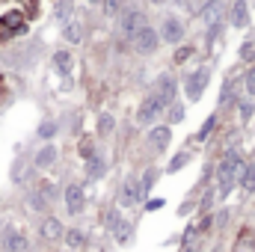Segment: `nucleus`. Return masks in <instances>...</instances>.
<instances>
[{"mask_svg":"<svg viewBox=\"0 0 255 252\" xmlns=\"http://www.w3.org/2000/svg\"><path fill=\"white\" fill-rule=\"evenodd\" d=\"M63 39L68 42V45H77V42L83 39V27H80L77 21H68V24H65V30H63Z\"/></svg>","mask_w":255,"mask_h":252,"instance_id":"a211bd4d","label":"nucleus"},{"mask_svg":"<svg viewBox=\"0 0 255 252\" xmlns=\"http://www.w3.org/2000/svg\"><path fill=\"white\" fill-rule=\"evenodd\" d=\"M223 12H226V3H223V0H205V3H202V9H199L196 15H199L208 27H214V24H220V21H223Z\"/></svg>","mask_w":255,"mask_h":252,"instance_id":"39448f33","label":"nucleus"},{"mask_svg":"<svg viewBox=\"0 0 255 252\" xmlns=\"http://www.w3.org/2000/svg\"><path fill=\"white\" fill-rule=\"evenodd\" d=\"M113 127H116V119H113L110 113H101V116H98V133H101V136L113 133Z\"/></svg>","mask_w":255,"mask_h":252,"instance_id":"412c9836","label":"nucleus"},{"mask_svg":"<svg viewBox=\"0 0 255 252\" xmlns=\"http://www.w3.org/2000/svg\"><path fill=\"white\" fill-rule=\"evenodd\" d=\"M63 241H65V247H68L71 252L83 250V247H86V232H80V229H65Z\"/></svg>","mask_w":255,"mask_h":252,"instance_id":"2eb2a0df","label":"nucleus"},{"mask_svg":"<svg viewBox=\"0 0 255 252\" xmlns=\"http://www.w3.org/2000/svg\"><path fill=\"white\" fill-rule=\"evenodd\" d=\"M244 86H247L250 95H255V68H250V71L244 74Z\"/></svg>","mask_w":255,"mask_h":252,"instance_id":"7c9ffc66","label":"nucleus"},{"mask_svg":"<svg viewBox=\"0 0 255 252\" xmlns=\"http://www.w3.org/2000/svg\"><path fill=\"white\" fill-rule=\"evenodd\" d=\"M122 6H125V0H101V9H104L107 18H116L122 12Z\"/></svg>","mask_w":255,"mask_h":252,"instance_id":"4be33fe9","label":"nucleus"},{"mask_svg":"<svg viewBox=\"0 0 255 252\" xmlns=\"http://www.w3.org/2000/svg\"><path fill=\"white\" fill-rule=\"evenodd\" d=\"M0 247L3 252H27L30 250V241H27V235H21V232H3V238H0Z\"/></svg>","mask_w":255,"mask_h":252,"instance_id":"1a4fd4ad","label":"nucleus"},{"mask_svg":"<svg viewBox=\"0 0 255 252\" xmlns=\"http://www.w3.org/2000/svg\"><path fill=\"white\" fill-rule=\"evenodd\" d=\"M214 125H217V119H214V116H211V119H208V122H205V125H202V130H199V133H196V139H199V142H202V139H208V133H211V130H214Z\"/></svg>","mask_w":255,"mask_h":252,"instance_id":"cd10ccee","label":"nucleus"},{"mask_svg":"<svg viewBox=\"0 0 255 252\" xmlns=\"http://www.w3.org/2000/svg\"><path fill=\"white\" fill-rule=\"evenodd\" d=\"M187 160H190V154H187V151H184V154H175V157L169 160L166 172H178V169H184V166H187Z\"/></svg>","mask_w":255,"mask_h":252,"instance_id":"b1692460","label":"nucleus"},{"mask_svg":"<svg viewBox=\"0 0 255 252\" xmlns=\"http://www.w3.org/2000/svg\"><path fill=\"white\" fill-rule=\"evenodd\" d=\"M178 3H181V6H184V9H190V12H199V9H202V3H205V0H178Z\"/></svg>","mask_w":255,"mask_h":252,"instance_id":"473e14b6","label":"nucleus"},{"mask_svg":"<svg viewBox=\"0 0 255 252\" xmlns=\"http://www.w3.org/2000/svg\"><path fill=\"white\" fill-rule=\"evenodd\" d=\"M151 3H154V6H160V3H169V0H151Z\"/></svg>","mask_w":255,"mask_h":252,"instance_id":"4c0bfd02","label":"nucleus"},{"mask_svg":"<svg viewBox=\"0 0 255 252\" xmlns=\"http://www.w3.org/2000/svg\"><path fill=\"white\" fill-rule=\"evenodd\" d=\"M163 42H169V45H178L181 39H184V21H178V18H166L163 21V27H160V33H157Z\"/></svg>","mask_w":255,"mask_h":252,"instance_id":"423d86ee","label":"nucleus"},{"mask_svg":"<svg viewBox=\"0 0 255 252\" xmlns=\"http://www.w3.org/2000/svg\"><path fill=\"white\" fill-rule=\"evenodd\" d=\"M119 220H122V217H119V208H110V211L104 214V226H107V229H116Z\"/></svg>","mask_w":255,"mask_h":252,"instance_id":"a878e982","label":"nucleus"},{"mask_svg":"<svg viewBox=\"0 0 255 252\" xmlns=\"http://www.w3.org/2000/svg\"><path fill=\"white\" fill-rule=\"evenodd\" d=\"M68 12H71V6H68V0H63V3H60V9H57V15H60V18H65Z\"/></svg>","mask_w":255,"mask_h":252,"instance_id":"e433bc0d","label":"nucleus"},{"mask_svg":"<svg viewBox=\"0 0 255 252\" xmlns=\"http://www.w3.org/2000/svg\"><path fill=\"white\" fill-rule=\"evenodd\" d=\"M104 172H107V160H104L101 154H92V157L86 160V175H89V178H101Z\"/></svg>","mask_w":255,"mask_h":252,"instance_id":"f3484780","label":"nucleus"},{"mask_svg":"<svg viewBox=\"0 0 255 252\" xmlns=\"http://www.w3.org/2000/svg\"><path fill=\"white\" fill-rule=\"evenodd\" d=\"M130 39H133V48H136L139 54H145V57H148V54H154V51H157V45H160L157 30H154V27H148V24H145L142 30H136Z\"/></svg>","mask_w":255,"mask_h":252,"instance_id":"f257e3e1","label":"nucleus"},{"mask_svg":"<svg viewBox=\"0 0 255 252\" xmlns=\"http://www.w3.org/2000/svg\"><path fill=\"white\" fill-rule=\"evenodd\" d=\"M113 232H116V244H122V247H125L128 241H130V235H133V229H130V223H128V220H119Z\"/></svg>","mask_w":255,"mask_h":252,"instance_id":"6ab92c4d","label":"nucleus"},{"mask_svg":"<svg viewBox=\"0 0 255 252\" xmlns=\"http://www.w3.org/2000/svg\"><path fill=\"white\" fill-rule=\"evenodd\" d=\"M175 92H178L175 77H172V74H160V77H157V83H154V95L160 98V104H163V107H169V104L175 101Z\"/></svg>","mask_w":255,"mask_h":252,"instance_id":"f03ea898","label":"nucleus"},{"mask_svg":"<svg viewBox=\"0 0 255 252\" xmlns=\"http://www.w3.org/2000/svg\"><path fill=\"white\" fill-rule=\"evenodd\" d=\"M241 116H244V119L253 116V104H250V101H241Z\"/></svg>","mask_w":255,"mask_h":252,"instance_id":"f704fd0d","label":"nucleus"},{"mask_svg":"<svg viewBox=\"0 0 255 252\" xmlns=\"http://www.w3.org/2000/svg\"><path fill=\"white\" fill-rule=\"evenodd\" d=\"M86 3H95V6H101V0H86Z\"/></svg>","mask_w":255,"mask_h":252,"instance_id":"58836bf2","label":"nucleus"},{"mask_svg":"<svg viewBox=\"0 0 255 252\" xmlns=\"http://www.w3.org/2000/svg\"><path fill=\"white\" fill-rule=\"evenodd\" d=\"M232 24H235L238 30H244V27L250 24V6H247V0L232 3Z\"/></svg>","mask_w":255,"mask_h":252,"instance_id":"4468645a","label":"nucleus"},{"mask_svg":"<svg viewBox=\"0 0 255 252\" xmlns=\"http://www.w3.org/2000/svg\"><path fill=\"white\" fill-rule=\"evenodd\" d=\"M142 202V193H139V181L136 178H125V184L119 190V205L122 208H133Z\"/></svg>","mask_w":255,"mask_h":252,"instance_id":"0eeeda50","label":"nucleus"},{"mask_svg":"<svg viewBox=\"0 0 255 252\" xmlns=\"http://www.w3.org/2000/svg\"><path fill=\"white\" fill-rule=\"evenodd\" d=\"M39 235L45 238V241H63V235H65V226H63V220H57V217H45L42 220V226H39Z\"/></svg>","mask_w":255,"mask_h":252,"instance_id":"9d476101","label":"nucleus"},{"mask_svg":"<svg viewBox=\"0 0 255 252\" xmlns=\"http://www.w3.org/2000/svg\"><path fill=\"white\" fill-rule=\"evenodd\" d=\"M169 119H172V122H181V119H184V107L169 104Z\"/></svg>","mask_w":255,"mask_h":252,"instance_id":"2f4dec72","label":"nucleus"},{"mask_svg":"<svg viewBox=\"0 0 255 252\" xmlns=\"http://www.w3.org/2000/svg\"><path fill=\"white\" fill-rule=\"evenodd\" d=\"M157 208H163V199H148L145 202V211H157Z\"/></svg>","mask_w":255,"mask_h":252,"instance_id":"c9c22d12","label":"nucleus"},{"mask_svg":"<svg viewBox=\"0 0 255 252\" xmlns=\"http://www.w3.org/2000/svg\"><path fill=\"white\" fill-rule=\"evenodd\" d=\"M148 21H145V12H139V9H128L125 15H122V33L125 36H133L136 30H142Z\"/></svg>","mask_w":255,"mask_h":252,"instance_id":"9b49d317","label":"nucleus"},{"mask_svg":"<svg viewBox=\"0 0 255 252\" xmlns=\"http://www.w3.org/2000/svg\"><path fill=\"white\" fill-rule=\"evenodd\" d=\"M57 157H60V151H57V145H42L39 151H36V157H33V166L36 169H51L54 163H57Z\"/></svg>","mask_w":255,"mask_h":252,"instance_id":"f8f14e48","label":"nucleus"},{"mask_svg":"<svg viewBox=\"0 0 255 252\" xmlns=\"http://www.w3.org/2000/svg\"><path fill=\"white\" fill-rule=\"evenodd\" d=\"M241 60H255V42H244L241 45Z\"/></svg>","mask_w":255,"mask_h":252,"instance_id":"c756f323","label":"nucleus"},{"mask_svg":"<svg viewBox=\"0 0 255 252\" xmlns=\"http://www.w3.org/2000/svg\"><path fill=\"white\" fill-rule=\"evenodd\" d=\"M193 54H196V48H190V45H181V48L175 51V63H178V65H181V63H187V60H190Z\"/></svg>","mask_w":255,"mask_h":252,"instance_id":"393cba45","label":"nucleus"},{"mask_svg":"<svg viewBox=\"0 0 255 252\" xmlns=\"http://www.w3.org/2000/svg\"><path fill=\"white\" fill-rule=\"evenodd\" d=\"M208 80H211V68H199V71H193L190 77H187V98L190 101H199L202 98Z\"/></svg>","mask_w":255,"mask_h":252,"instance_id":"20e7f679","label":"nucleus"},{"mask_svg":"<svg viewBox=\"0 0 255 252\" xmlns=\"http://www.w3.org/2000/svg\"><path fill=\"white\" fill-rule=\"evenodd\" d=\"M169 139H172V130L166 125H154L148 130V142H151V148L154 151H163V148H169Z\"/></svg>","mask_w":255,"mask_h":252,"instance_id":"ddd939ff","label":"nucleus"},{"mask_svg":"<svg viewBox=\"0 0 255 252\" xmlns=\"http://www.w3.org/2000/svg\"><path fill=\"white\" fill-rule=\"evenodd\" d=\"M27 202H30V208H36V211H45V208H48V202H45L39 193H30V199H27Z\"/></svg>","mask_w":255,"mask_h":252,"instance_id":"c85d7f7f","label":"nucleus"},{"mask_svg":"<svg viewBox=\"0 0 255 252\" xmlns=\"http://www.w3.org/2000/svg\"><path fill=\"white\" fill-rule=\"evenodd\" d=\"M92 154H95V148H92V142H83V145H80V157H83V160H89Z\"/></svg>","mask_w":255,"mask_h":252,"instance_id":"72a5a7b5","label":"nucleus"},{"mask_svg":"<svg viewBox=\"0 0 255 252\" xmlns=\"http://www.w3.org/2000/svg\"><path fill=\"white\" fill-rule=\"evenodd\" d=\"M54 133H57V122H42V125H39V136H42V139H51Z\"/></svg>","mask_w":255,"mask_h":252,"instance_id":"bb28decb","label":"nucleus"},{"mask_svg":"<svg viewBox=\"0 0 255 252\" xmlns=\"http://www.w3.org/2000/svg\"><path fill=\"white\" fill-rule=\"evenodd\" d=\"M54 65H57L63 74H68V71H71V65H74V60H71V54H68V51H57V54H54Z\"/></svg>","mask_w":255,"mask_h":252,"instance_id":"aec40b11","label":"nucleus"},{"mask_svg":"<svg viewBox=\"0 0 255 252\" xmlns=\"http://www.w3.org/2000/svg\"><path fill=\"white\" fill-rule=\"evenodd\" d=\"M160 110H163V104H160V98L151 92V95L139 104V110H136V122H139V125H151V122L157 119V113H160Z\"/></svg>","mask_w":255,"mask_h":252,"instance_id":"7ed1b4c3","label":"nucleus"},{"mask_svg":"<svg viewBox=\"0 0 255 252\" xmlns=\"http://www.w3.org/2000/svg\"><path fill=\"white\" fill-rule=\"evenodd\" d=\"M238 181L244 193H255V163H244V169L238 172Z\"/></svg>","mask_w":255,"mask_h":252,"instance_id":"dca6fc26","label":"nucleus"},{"mask_svg":"<svg viewBox=\"0 0 255 252\" xmlns=\"http://www.w3.org/2000/svg\"><path fill=\"white\" fill-rule=\"evenodd\" d=\"M154 184H157V169H145V175H142V181H139V193L145 196Z\"/></svg>","mask_w":255,"mask_h":252,"instance_id":"5701e85b","label":"nucleus"},{"mask_svg":"<svg viewBox=\"0 0 255 252\" xmlns=\"http://www.w3.org/2000/svg\"><path fill=\"white\" fill-rule=\"evenodd\" d=\"M83 205H86L83 187H80V184H68V187H65V211H68L71 217H77V214L83 211Z\"/></svg>","mask_w":255,"mask_h":252,"instance_id":"6e6552de","label":"nucleus"}]
</instances>
